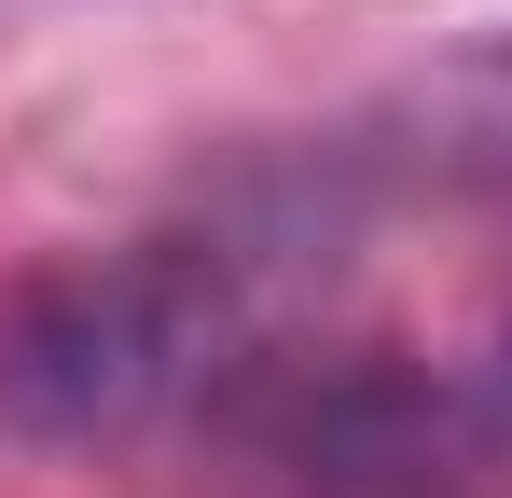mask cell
I'll return each instance as SVG.
<instances>
[{"mask_svg": "<svg viewBox=\"0 0 512 498\" xmlns=\"http://www.w3.org/2000/svg\"><path fill=\"white\" fill-rule=\"evenodd\" d=\"M429 125H443V153H471V166H512V42H471L457 70L429 83Z\"/></svg>", "mask_w": 512, "mask_h": 498, "instance_id": "7a4b0ae2", "label": "cell"}, {"mask_svg": "<svg viewBox=\"0 0 512 498\" xmlns=\"http://www.w3.org/2000/svg\"><path fill=\"white\" fill-rule=\"evenodd\" d=\"M222 291L194 263H84L0 305V415L14 429H125L208 360Z\"/></svg>", "mask_w": 512, "mask_h": 498, "instance_id": "6da1fadb", "label": "cell"}]
</instances>
